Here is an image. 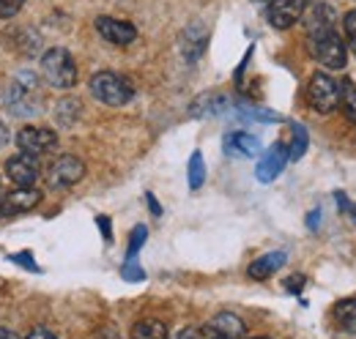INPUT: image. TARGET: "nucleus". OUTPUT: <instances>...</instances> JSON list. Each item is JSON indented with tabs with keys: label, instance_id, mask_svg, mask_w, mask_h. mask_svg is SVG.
I'll return each mask as SVG.
<instances>
[{
	"label": "nucleus",
	"instance_id": "obj_37",
	"mask_svg": "<svg viewBox=\"0 0 356 339\" xmlns=\"http://www.w3.org/2000/svg\"><path fill=\"white\" fill-rule=\"evenodd\" d=\"M318 224H321V208H312L310 216H307V227H310V230H318Z\"/></svg>",
	"mask_w": 356,
	"mask_h": 339
},
{
	"label": "nucleus",
	"instance_id": "obj_13",
	"mask_svg": "<svg viewBox=\"0 0 356 339\" xmlns=\"http://www.w3.org/2000/svg\"><path fill=\"white\" fill-rule=\"evenodd\" d=\"M39 162H36V156H31V154H17V156H11L8 162H6V175H8V181L11 183H17V186H33L36 181H39Z\"/></svg>",
	"mask_w": 356,
	"mask_h": 339
},
{
	"label": "nucleus",
	"instance_id": "obj_15",
	"mask_svg": "<svg viewBox=\"0 0 356 339\" xmlns=\"http://www.w3.org/2000/svg\"><path fill=\"white\" fill-rule=\"evenodd\" d=\"M233 110V101L225 96V93H200L192 107H189V115L192 118H217Z\"/></svg>",
	"mask_w": 356,
	"mask_h": 339
},
{
	"label": "nucleus",
	"instance_id": "obj_6",
	"mask_svg": "<svg viewBox=\"0 0 356 339\" xmlns=\"http://www.w3.org/2000/svg\"><path fill=\"white\" fill-rule=\"evenodd\" d=\"M14 142H17V148L22 154L42 156V154H49V151L58 148V134H55V129L47 126H25L17 131Z\"/></svg>",
	"mask_w": 356,
	"mask_h": 339
},
{
	"label": "nucleus",
	"instance_id": "obj_20",
	"mask_svg": "<svg viewBox=\"0 0 356 339\" xmlns=\"http://www.w3.org/2000/svg\"><path fill=\"white\" fill-rule=\"evenodd\" d=\"M233 115L241 118V121H258V124H280L282 115L271 113L266 107H252V104H238L233 107Z\"/></svg>",
	"mask_w": 356,
	"mask_h": 339
},
{
	"label": "nucleus",
	"instance_id": "obj_3",
	"mask_svg": "<svg viewBox=\"0 0 356 339\" xmlns=\"http://www.w3.org/2000/svg\"><path fill=\"white\" fill-rule=\"evenodd\" d=\"M88 88H90V96H93L96 101L107 104V107H124V104L132 101V96H134L132 83H129L127 77L115 74V72H96V74L90 77Z\"/></svg>",
	"mask_w": 356,
	"mask_h": 339
},
{
	"label": "nucleus",
	"instance_id": "obj_34",
	"mask_svg": "<svg viewBox=\"0 0 356 339\" xmlns=\"http://www.w3.org/2000/svg\"><path fill=\"white\" fill-rule=\"evenodd\" d=\"M178 339H206L203 337V329H195V326H186L181 334H178Z\"/></svg>",
	"mask_w": 356,
	"mask_h": 339
},
{
	"label": "nucleus",
	"instance_id": "obj_7",
	"mask_svg": "<svg viewBox=\"0 0 356 339\" xmlns=\"http://www.w3.org/2000/svg\"><path fill=\"white\" fill-rule=\"evenodd\" d=\"M83 175H86L83 159H77V156H72V154H60V156L49 165L47 181H49L52 189H66V186H74L77 181H83Z\"/></svg>",
	"mask_w": 356,
	"mask_h": 339
},
{
	"label": "nucleus",
	"instance_id": "obj_28",
	"mask_svg": "<svg viewBox=\"0 0 356 339\" xmlns=\"http://www.w3.org/2000/svg\"><path fill=\"white\" fill-rule=\"evenodd\" d=\"M121 276H124L127 282H143V279H145V271H143V268L137 265V260H134V263H124Z\"/></svg>",
	"mask_w": 356,
	"mask_h": 339
},
{
	"label": "nucleus",
	"instance_id": "obj_26",
	"mask_svg": "<svg viewBox=\"0 0 356 339\" xmlns=\"http://www.w3.org/2000/svg\"><path fill=\"white\" fill-rule=\"evenodd\" d=\"M145 238H148V230H145L143 224H137V227L132 230V238H129V249H127V263H134V260H137V252L143 249Z\"/></svg>",
	"mask_w": 356,
	"mask_h": 339
},
{
	"label": "nucleus",
	"instance_id": "obj_5",
	"mask_svg": "<svg viewBox=\"0 0 356 339\" xmlns=\"http://www.w3.org/2000/svg\"><path fill=\"white\" fill-rule=\"evenodd\" d=\"M307 104L321 115L334 113L340 107V83L326 72L312 74L307 83Z\"/></svg>",
	"mask_w": 356,
	"mask_h": 339
},
{
	"label": "nucleus",
	"instance_id": "obj_39",
	"mask_svg": "<svg viewBox=\"0 0 356 339\" xmlns=\"http://www.w3.org/2000/svg\"><path fill=\"white\" fill-rule=\"evenodd\" d=\"M0 339H19L14 331H8V329H0Z\"/></svg>",
	"mask_w": 356,
	"mask_h": 339
},
{
	"label": "nucleus",
	"instance_id": "obj_35",
	"mask_svg": "<svg viewBox=\"0 0 356 339\" xmlns=\"http://www.w3.org/2000/svg\"><path fill=\"white\" fill-rule=\"evenodd\" d=\"M25 339H58V337H55V334H52L49 329H44V326H39V329H33V331H31V334H28Z\"/></svg>",
	"mask_w": 356,
	"mask_h": 339
},
{
	"label": "nucleus",
	"instance_id": "obj_38",
	"mask_svg": "<svg viewBox=\"0 0 356 339\" xmlns=\"http://www.w3.org/2000/svg\"><path fill=\"white\" fill-rule=\"evenodd\" d=\"M8 140H11V134H8V129H6V126H3V124H0V145H6Z\"/></svg>",
	"mask_w": 356,
	"mask_h": 339
},
{
	"label": "nucleus",
	"instance_id": "obj_4",
	"mask_svg": "<svg viewBox=\"0 0 356 339\" xmlns=\"http://www.w3.org/2000/svg\"><path fill=\"white\" fill-rule=\"evenodd\" d=\"M307 47H310V55L326 66L329 72H340L346 69V60H348V49L346 42L340 39V33L332 28V31H321V33H310L307 36Z\"/></svg>",
	"mask_w": 356,
	"mask_h": 339
},
{
	"label": "nucleus",
	"instance_id": "obj_36",
	"mask_svg": "<svg viewBox=\"0 0 356 339\" xmlns=\"http://www.w3.org/2000/svg\"><path fill=\"white\" fill-rule=\"evenodd\" d=\"M145 203H148V208H151V213H154V216H162V206L156 203V197H154L151 192L145 195Z\"/></svg>",
	"mask_w": 356,
	"mask_h": 339
},
{
	"label": "nucleus",
	"instance_id": "obj_8",
	"mask_svg": "<svg viewBox=\"0 0 356 339\" xmlns=\"http://www.w3.org/2000/svg\"><path fill=\"white\" fill-rule=\"evenodd\" d=\"M307 6H310V0H268V25L277 28V31H288V28H293L302 19Z\"/></svg>",
	"mask_w": 356,
	"mask_h": 339
},
{
	"label": "nucleus",
	"instance_id": "obj_23",
	"mask_svg": "<svg viewBox=\"0 0 356 339\" xmlns=\"http://www.w3.org/2000/svg\"><path fill=\"white\" fill-rule=\"evenodd\" d=\"M340 110L351 124H356V85L351 80L340 83Z\"/></svg>",
	"mask_w": 356,
	"mask_h": 339
},
{
	"label": "nucleus",
	"instance_id": "obj_21",
	"mask_svg": "<svg viewBox=\"0 0 356 339\" xmlns=\"http://www.w3.org/2000/svg\"><path fill=\"white\" fill-rule=\"evenodd\" d=\"M168 326L162 320H140L132 326V339H168Z\"/></svg>",
	"mask_w": 356,
	"mask_h": 339
},
{
	"label": "nucleus",
	"instance_id": "obj_16",
	"mask_svg": "<svg viewBox=\"0 0 356 339\" xmlns=\"http://www.w3.org/2000/svg\"><path fill=\"white\" fill-rule=\"evenodd\" d=\"M302 17H305L307 36H310V33H321V31H332L334 22H337V14H334V8H332L326 0H318V3L307 6Z\"/></svg>",
	"mask_w": 356,
	"mask_h": 339
},
{
	"label": "nucleus",
	"instance_id": "obj_2",
	"mask_svg": "<svg viewBox=\"0 0 356 339\" xmlns=\"http://www.w3.org/2000/svg\"><path fill=\"white\" fill-rule=\"evenodd\" d=\"M42 77L55 90H72L77 85V63L63 47H49L42 55Z\"/></svg>",
	"mask_w": 356,
	"mask_h": 339
},
{
	"label": "nucleus",
	"instance_id": "obj_10",
	"mask_svg": "<svg viewBox=\"0 0 356 339\" xmlns=\"http://www.w3.org/2000/svg\"><path fill=\"white\" fill-rule=\"evenodd\" d=\"M96 33L104 42L115 44V47H129L137 39V28L127 19H115V17H96Z\"/></svg>",
	"mask_w": 356,
	"mask_h": 339
},
{
	"label": "nucleus",
	"instance_id": "obj_29",
	"mask_svg": "<svg viewBox=\"0 0 356 339\" xmlns=\"http://www.w3.org/2000/svg\"><path fill=\"white\" fill-rule=\"evenodd\" d=\"M22 6H25V0H0V19H11V17H17Z\"/></svg>",
	"mask_w": 356,
	"mask_h": 339
},
{
	"label": "nucleus",
	"instance_id": "obj_19",
	"mask_svg": "<svg viewBox=\"0 0 356 339\" xmlns=\"http://www.w3.org/2000/svg\"><path fill=\"white\" fill-rule=\"evenodd\" d=\"M332 320H334V326H337L340 331L354 334L356 331V298H343V301H337L334 309H332Z\"/></svg>",
	"mask_w": 356,
	"mask_h": 339
},
{
	"label": "nucleus",
	"instance_id": "obj_31",
	"mask_svg": "<svg viewBox=\"0 0 356 339\" xmlns=\"http://www.w3.org/2000/svg\"><path fill=\"white\" fill-rule=\"evenodd\" d=\"M334 200H337V208H340V213H348V219L356 224V206L343 195V192H334Z\"/></svg>",
	"mask_w": 356,
	"mask_h": 339
},
{
	"label": "nucleus",
	"instance_id": "obj_11",
	"mask_svg": "<svg viewBox=\"0 0 356 339\" xmlns=\"http://www.w3.org/2000/svg\"><path fill=\"white\" fill-rule=\"evenodd\" d=\"M244 334H247V326L233 312H220L209 320V326H203L206 339H244Z\"/></svg>",
	"mask_w": 356,
	"mask_h": 339
},
{
	"label": "nucleus",
	"instance_id": "obj_25",
	"mask_svg": "<svg viewBox=\"0 0 356 339\" xmlns=\"http://www.w3.org/2000/svg\"><path fill=\"white\" fill-rule=\"evenodd\" d=\"M186 175H189V189H192V192L203 186V181H206V162H203V154H200V151H195V154L189 156V170H186Z\"/></svg>",
	"mask_w": 356,
	"mask_h": 339
},
{
	"label": "nucleus",
	"instance_id": "obj_12",
	"mask_svg": "<svg viewBox=\"0 0 356 339\" xmlns=\"http://www.w3.org/2000/svg\"><path fill=\"white\" fill-rule=\"evenodd\" d=\"M42 200V195L33 186H17L14 192L0 197V216H17V213H28L36 208Z\"/></svg>",
	"mask_w": 356,
	"mask_h": 339
},
{
	"label": "nucleus",
	"instance_id": "obj_24",
	"mask_svg": "<svg viewBox=\"0 0 356 339\" xmlns=\"http://www.w3.org/2000/svg\"><path fill=\"white\" fill-rule=\"evenodd\" d=\"M55 115H58L60 126H72L80 118V101L77 99H60L58 107H55Z\"/></svg>",
	"mask_w": 356,
	"mask_h": 339
},
{
	"label": "nucleus",
	"instance_id": "obj_22",
	"mask_svg": "<svg viewBox=\"0 0 356 339\" xmlns=\"http://www.w3.org/2000/svg\"><path fill=\"white\" fill-rule=\"evenodd\" d=\"M307 145H310L307 126L293 124V140H291V148H288V159H291V162H299V159L307 154Z\"/></svg>",
	"mask_w": 356,
	"mask_h": 339
},
{
	"label": "nucleus",
	"instance_id": "obj_30",
	"mask_svg": "<svg viewBox=\"0 0 356 339\" xmlns=\"http://www.w3.org/2000/svg\"><path fill=\"white\" fill-rule=\"evenodd\" d=\"M8 260H11V263H19V265H22V268H28V271H36V274H39V271H42V268H39V265H36V260H33V254H31V252H17V254H8Z\"/></svg>",
	"mask_w": 356,
	"mask_h": 339
},
{
	"label": "nucleus",
	"instance_id": "obj_41",
	"mask_svg": "<svg viewBox=\"0 0 356 339\" xmlns=\"http://www.w3.org/2000/svg\"><path fill=\"white\" fill-rule=\"evenodd\" d=\"M266 3H268V0H266Z\"/></svg>",
	"mask_w": 356,
	"mask_h": 339
},
{
	"label": "nucleus",
	"instance_id": "obj_17",
	"mask_svg": "<svg viewBox=\"0 0 356 339\" xmlns=\"http://www.w3.org/2000/svg\"><path fill=\"white\" fill-rule=\"evenodd\" d=\"M222 148L227 156H247V159H252V156L261 154V140L255 134H250V131H230V134H225Z\"/></svg>",
	"mask_w": 356,
	"mask_h": 339
},
{
	"label": "nucleus",
	"instance_id": "obj_18",
	"mask_svg": "<svg viewBox=\"0 0 356 339\" xmlns=\"http://www.w3.org/2000/svg\"><path fill=\"white\" fill-rule=\"evenodd\" d=\"M285 260H288V254H285V252L261 254L258 260H252V263H250L247 274H250V279H258V282H264V279L274 276V274H277V271L285 265Z\"/></svg>",
	"mask_w": 356,
	"mask_h": 339
},
{
	"label": "nucleus",
	"instance_id": "obj_40",
	"mask_svg": "<svg viewBox=\"0 0 356 339\" xmlns=\"http://www.w3.org/2000/svg\"><path fill=\"white\" fill-rule=\"evenodd\" d=\"M255 339H268V337H255Z\"/></svg>",
	"mask_w": 356,
	"mask_h": 339
},
{
	"label": "nucleus",
	"instance_id": "obj_27",
	"mask_svg": "<svg viewBox=\"0 0 356 339\" xmlns=\"http://www.w3.org/2000/svg\"><path fill=\"white\" fill-rule=\"evenodd\" d=\"M343 33H346L343 42L348 44V49L356 55V8H351V11L343 17Z\"/></svg>",
	"mask_w": 356,
	"mask_h": 339
},
{
	"label": "nucleus",
	"instance_id": "obj_9",
	"mask_svg": "<svg viewBox=\"0 0 356 339\" xmlns=\"http://www.w3.org/2000/svg\"><path fill=\"white\" fill-rule=\"evenodd\" d=\"M209 39H211V33H209V28H206L200 19H197V22H189V25L184 28L181 39H178V49H181L184 60H186V63H197V60L203 58L206 47H209Z\"/></svg>",
	"mask_w": 356,
	"mask_h": 339
},
{
	"label": "nucleus",
	"instance_id": "obj_1",
	"mask_svg": "<svg viewBox=\"0 0 356 339\" xmlns=\"http://www.w3.org/2000/svg\"><path fill=\"white\" fill-rule=\"evenodd\" d=\"M6 110L14 118H36L44 113V93L42 83L33 72L22 69L11 77L8 90H6Z\"/></svg>",
	"mask_w": 356,
	"mask_h": 339
},
{
	"label": "nucleus",
	"instance_id": "obj_14",
	"mask_svg": "<svg viewBox=\"0 0 356 339\" xmlns=\"http://www.w3.org/2000/svg\"><path fill=\"white\" fill-rule=\"evenodd\" d=\"M288 165V148L282 142H274L266 154L261 156L258 167H255V178L261 183H271L277 175H282V170Z\"/></svg>",
	"mask_w": 356,
	"mask_h": 339
},
{
	"label": "nucleus",
	"instance_id": "obj_32",
	"mask_svg": "<svg viewBox=\"0 0 356 339\" xmlns=\"http://www.w3.org/2000/svg\"><path fill=\"white\" fill-rule=\"evenodd\" d=\"M302 288H305V276L302 274H293V276L285 279V290L288 293H302Z\"/></svg>",
	"mask_w": 356,
	"mask_h": 339
},
{
	"label": "nucleus",
	"instance_id": "obj_33",
	"mask_svg": "<svg viewBox=\"0 0 356 339\" xmlns=\"http://www.w3.org/2000/svg\"><path fill=\"white\" fill-rule=\"evenodd\" d=\"M96 224H99V230H102L104 241H107V244H113V227H110V219H107V216H96Z\"/></svg>",
	"mask_w": 356,
	"mask_h": 339
}]
</instances>
